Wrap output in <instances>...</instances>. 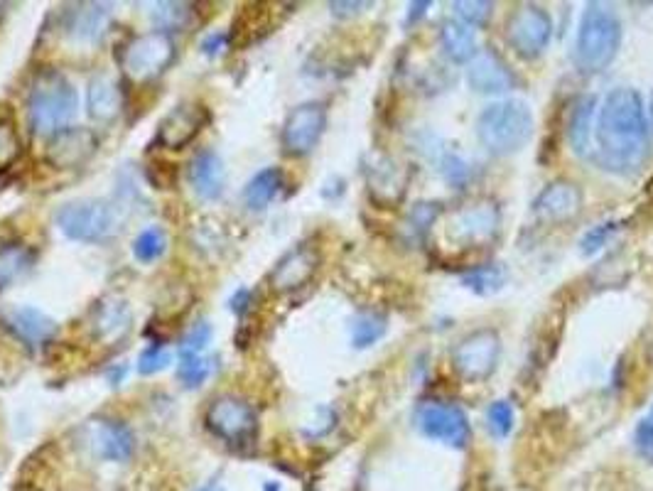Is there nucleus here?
<instances>
[{"label": "nucleus", "mask_w": 653, "mask_h": 491, "mask_svg": "<svg viewBox=\"0 0 653 491\" xmlns=\"http://www.w3.org/2000/svg\"><path fill=\"white\" fill-rule=\"evenodd\" d=\"M597 163L614 175H634L649 160L651 128L644 99L636 89L619 86L604 96L595 126Z\"/></svg>", "instance_id": "nucleus-1"}, {"label": "nucleus", "mask_w": 653, "mask_h": 491, "mask_svg": "<svg viewBox=\"0 0 653 491\" xmlns=\"http://www.w3.org/2000/svg\"><path fill=\"white\" fill-rule=\"evenodd\" d=\"M622 20L607 3H587L572 42V64L580 74H602L622 47Z\"/></svg>", "instance_id": "nucleus-2"}, {"label": "nucleus", "mask_w": 653, "mask_h": 491, "mask_svg": "<svg viewBox=\"0 0 653 491\" xmlns=\"http://www.w3.org/2000/svg\"><path fill=\"white\" fill-rule=\"evenodd\" d=\"M79 113V91L57 69H45L32 79L28 94V123L37 138H55Z\"/></svg>", "instance_id": "nucleus-3"}, {"label": "nucleus", "mask_w": 653, "mask_h": 491, "mask_svg": "<svg viewBox=\"0 0 653 491\" xmlns=\"http://www.w3.org/2000/svg\"><path fill=\"white\" fill-rule=\"evenodd\" d=\"M533 111L526 101L504 99L484 106L474 131L482 148L494 158H509L526 148L533 138Z\"/></svg>", "instance_id": "nucleus-4"}, {"label": "nucleus", "mask_w": 653, "mask_h": 491, "mask_svg": "<svg viewBox=\"0 0 653 491\" xmlns=\"http://www.w3.org/2000/svg\"><path fill=\"white\" fill-rule=\"evenodd\" d=\"M55 221L69 241L101 244L116 234L121 214H118L116 204L106 202V199H74V202L59 207Z\"/></svg>", "instance_id": "nucleus-5"}, {"label": "nucleus", "mask_w": 653, "mask_h": 491, "mask_svg": "<svg viewBox=\"0 0 653 491\" xmlns=\"http://www.w3.org/2000/svg\"><path fill=\"white\" fill-rule=\"evenodd\" d=\"M175 59V40L165 32L150 30L145 35L133 37L121 55V67L126 77L136 84L155 82L163 77Z\"/></svg>", "instance_id": "nucleus-6"}, {"label": "nucleus", "mask_w": 653, "mask_h": 491, "mask_svg": "<svg viewBox=\"0 0 653 491\" xmlns=\"http://www.w3.org/2000/svg\"><path fill=\"white\" fill-rule=\"evenodd\" d=\"M499 359L501 337L491 327L474 329L452 349V369L464 383H484L491 379Z\"/></svg>", "instance_id": "nucleus-7"}, {"label": "nucleus", "mask_w": 653, "mask_h": 491, "mask_svg": "<svg viewBox=\"0 0 653 491\" xmlns=\"http://www.w3.org/2000/svg\"><path fill=\"white\" fill-rule=\"evenodd\" d=\"M553 40V18L541 5H518L506 20V42L518 57L533 62L548 50Z\"/></svg>", "instance_id": "nucleus-8"}, {"label": "nucleus", "mask_w": 653, "mask_h": 491, "mask_svg": "<svg viewBox=\"0 0 653 491\" xmlns=\"http://www.w3.org/2000/svg\"><path fill=\"white\" fill-rule=\"evenodd\" d=\"M415 428L428 440L440 442V445L452 447V450H464L472 440V425H469L467 413L457 403H420L418 410H415Z\"/></svg>", "instance_id": "nucleus-9"}, {"label": "nucleus", "mask_w": 653, "mask_h": 491, "mask_svg": "<svg viewBox=\"0 0 653 491\" xmlns=\"http://www.w3.org/2000/svg\"><path fill=\"white\" fill-rule=\"evenodd\" d=\"M204 423L219 440L229 445H248L256 437L258 415L248 401L234 393L214 398L204 413Z\"/></svg>", "instance_id": "nucleus-10"}, {"label": "nucleus", "mask_w": 653, "mask_h": 491, "mask_svg": "<svg viewBox=\"0 0 653 491\" xmlns=\"http://www.w3.org/2000/svg\"><path fill=\"white\" fill-rule=\"evenodd\" d=\"M327 128V106L322 101H305L288 113L280 133L283 150L293 158H307L320 145Z\"/></svg>", "instance_id": "nucleus-11"}, {"label": "nucleus", "mask_w": 653, "mask_h": 491, "mask_svg": "<svg viewBox=\"0 0 653 491\" xmlns=\"http://www.w3.org/2000/svg\"><path fill=\"white\" fill-rule=\"evenodd\" d=\"M501 217L499 207L491 202H479L472 207L462 209L447 224V239L460 246H482L489 244L499 231Z\"/></svg>", "instance_id": "nucleus-12"}, {"label": "nucleus", "mask_w": 653, "mask_h": 491, "mask_svg": "<svg viewBox=\"0 0 653 491\" xmlns=\"http://www.w3.org/2000/svg\"><path fill=\"white\" fill-rule=\"evenodd\" d=\"M99 150V138L91 128L72 126L59 136L50 138L45 148V160L57 170H77Z\"/></svg>", "instance_id": "nucleus-13"}, {"label": "nucleus", "mask_w": 653, "mask_h": 491, "mask_svg": "<svg viewBox=\"0 0 653 491\" xmlns=\"http://www.w3.org/2000/svg\"><path fill=\"white\" fill-rule=\"evenodd\" d=\"M209 121V113L202 104H180L172 109L160 121L158 133H155V143L167 150H182L199 136Z\"/></svg>", "instance_id": "nucleus-14"}, {"label": "nucleus", "mask_w": 653, "mask_h": 491, "mask_svg": "<svg viewBox=\"0 0 653 491\" xmlns=\"http://www.w3.org/2000/svg\"><path fill=\"white\" fill-rule=\"evenodd\" d=\"M86 435L94 455L106 462H128L136 450V435L121 420L94 418L86 425Z\"/></svg>", "instance_id": "nucleus-15"}, {"label": "nucleus", "mask_w": 653, "mask_h": 491, "mask_svg": "<svg viewBox=\"0 0 653 491\" xmlns=\"http://www.w3.org/2000/svg\"><path fill=\"white\" fill-rule=\"evenodd\" d=\"M111 5L106 3H77L64 10L62 30L72 42L82 45H99L101 37L109 32Z\"/></svg>", "instance_id": "nucleus-16"}, {"label": "nucleus", "mask_w": 653, "mask_h": 491, "mask_svg": "<svg viewBox=\"0 0 653 491\" xmlns=\"http://www.w3.org/2000/svg\"><path fill=\"white\" fill-rule=\"evenodd\" d=\"M467 82L477 94L501 96L516 89V74L494 50H479V55L469 62Z\"/></svg>", "instance_id": "nucleus-17"}, {"label": "nucleus", "mask_w": 653, "mask_h": 491, "mask_svg": "<svg viewBox=\"0 0 653 491\" xmlns=\"http://www.w3.org/2000/svg\"><path fill=\"white\" fill-rule=\"evenodd\" d=\"M3 327L28 347H42L57 334V322L32 305H15L0 315Z\"/></svg>", "instance_id": "nucleus-18"}, {"label": "nucleus", "mask_w": 653, "mask_h": 491, "mask_svg": "<svg viewBox=\"0 0 653 491\" xmlns=\"http://www.w3.org/2000/svg\"><path fill=\"white\" fill-rule=\"evenodd\" d=\"M317 266H320V256H317L315 248L298 246L295 251L285 253V256L275 263L271 273V288L275 293H293V290L310 283Z\"/></svg>", "instance_id": "nucleus-19"}, {"label": "nucleus", "mask_w": 653, "mask_h": 491, "mask_svg": "<svg viewBox=\"0 0 653 491\" xmlns=\"http://www.w3.org/2000/svg\"><path fill=\"white\" fill-rule=\"evenodd\" d=\"M582 209V192L580 187L572 185L568 180L550 182L545 190L538 194L536 202H533V212L536 217H541L550 224H563V221H570L577 217Z\"/></svg>", "instance_id": "nucleus-20"}, {"label": "nucleus", "mask_w": 653, "mask_h": 491, "mask_svg": "<svg viewBox=\"0 0 653 491\" xmlns=\"http://www.w3.org/2000/svg\"><path fill=\"white\" fill-rule=\"evenodd\" d=\"M192 190L202 202H217L226 192V167L217 150H199L190 163Z\"/></svg>", "instance_id": "nucleus-21"}, {"label": "nucleus", "mask_w": 653, "mask_h": 491, "mask_svg": "<svg viewBox=\"0 0 653 491\" xmlns=\"http://www.w3.org/2000/svg\"><path fill=\"white\" fill-rule=\"evenodd\" d=\"M595 113H597V96L592 94L580 96V99H575V104H572L565 136H568V143L575 155L590 153L592 136H595Z\"/></svg>", "instance_id": "nucleus-22"}, {"label": "nucleus", "mask_w": 653, "mask_h": 491, "mask_svg": "<svg viewBox=\"0 0 653 491\" xmlns=\"http://www.w3.org/2000/svg\"><path fill=\"white\" fill-rule=\"evenodd\" d=\"M131 329V307L121 298H104L94 307V334L101 342H118Z\"/></svg>", "instance_id": "nucleus-23"}, {"label": "nucleus", "mask_w": 653, "mask_h": 491, "mask_svg": "<svg viewBox=\"0 0 653 491\" xmlns=\"http://www.w3.org/2000/svg\"><path fill=\"white\" fill-rule=\"evenodd\" d=\"M440 45L447 59L455 64H469L479 55L477 35H474V30L469 28V25H464L462 20L457 18H450L442 23Z\"/></svg>", "instance_id": "nucleus-24"}, {"label": "nucleus", "mask_w": 653, "mask_h": 491, "mask_svg": "<svg viewBox=\"0 0 653 491\" xmlns=\"http://www.w3.org/2000/svg\"><path fill=\"white\" fill-rule=\"evenodd\" d=\"M86 109L94 121H113L121 113V89L106 74H99L89 82L86 89Z\"/></svg>", "instance_id": "nucleus-25"}, {"label": "nucleus", "mask_w": 653, "mask_h": 491, "mask_svg": "<svg viewBox=\"0 0 653 491\" xmlns=\"http://www.w3.org/2000/svg\"><path fill=\"white\" fill-rule=\"evenodd\" d=\"M366 180H369V190L381 202H396V199H401L403 190H406V175H403L401 165H396L388 158L376 160L366 170Z\"/></svg>", "instance_id": "nucleus-26"}, {"label": "nucleus", "mask_w": 653, "mask_h": 491, "mask_svg": "<svg viewBox=\"0 0 653 491\" xmlns=\"http://www.w3.org/2000/svg\"><path fill=\"white\" fill-rule=\"evenodd\" d=\"M283 190V172L278 167H266L256 172L244 187V204L251 212H266Z\"/></svg>", "instance_id": "nucleus-27"}, {"label": "nucleus", "mask_w": 653, "mask_h": 491, "mask_svg": "<svg viewBox=\"0 0 653 491\" xmlns=\"http://www.w3.org/2000/svg\"><path fill=\"white\" fill-rule=\"evenodd\" d=\"M32 266H35L32 248L18 244V241L0 246V290H8L10 285L23 280L32 271Z\"/></svg>", "instance_id": "nucleus-28"}, {"label": "nucleus", "mask_w": 653, "mask_h": 491, "mask_svg": "<svg viewBox=\"0 0 653 491\" xmlns=\"http://www.w3.org/2000/svg\"><path fill=\"white\" fill-rule=\"evenodd\" d=\"M268 5H248L244 13L239 15V20H236V25L231 28V35H229V42L236 47H246L251 45V42H258L261 40L266 32H271V23H268V18H271V10H266Z\"/></svg>", "instance_id": "nucleus-29"}, {"label": "nucleus", "mask_w": 653, "mask_h": 491, "mask_svg": "<svg viewBox=\"0 0 653 491\" xmlns=\"http://www.w3.org/2000/svg\"><path fill=\"white\" fill-rule=\"evenodd\" d=\"M509 275H506V268L499 266V263H484V266H474L469 271L460 275V283L467 290H472L474 295H482V298H489V295L499 293L506 285Z\"/></svg>", "instance_id": "nucleus-30"}, {"label": "nucleus", "mask_w": 653, "mask_h": 491, "mask_svg": "<svg viewBox=\"0 0 653 491\" xmlns=\"http://www.w3.org/2000/svg\"><path fill=\"white\" fill-rule=\"evenodd\" d=\"M192 8V3H155L150 10V20L155 23V30L170 35V32L185 30L190 25L194 15Z\"/></svg>", "instance_id": "nucleus-31"}, {"label": "nucleus", "mask_w": 653, "mask_h": 491, "mask_svg": "<svg viewBox=\"0 0 653 491\" xmlns=\"http://www.w3.org/2000/svg\"><path fill=\"white\" fill-rule=\"evenodd\" d=\"M388 322L379 312H359L352 320V347L354 349H369L376 342H381L386 334Z\"/></svg>", "instance_id": "nucleus-32"}, {"label": "nucleus", "mask_w": 653, "mask_h": 491, "mask_svg": "<svg viewBox=\"0 0 653 491\" xmlns=\"http://www.w3.org/2000/svg\"><path fill=\"white\" fill-rule=\"evenodd\" d=\"M167 251V234L163 226H148L140 231L133 241V256L140 263H155L165 256Z\"/></svg>", "instance_id": "nucleus-33"}, {"label": "nucleus", "mask_w": 653, "mask_h": 491, "mask_svg": "<svg viewBox=\"0 0 653 491\" xmlns=\"http://www.w3.org/2000/svg\"><path fill=\"white\" fill-rule=\"evenodd\" d=\"M212 374V359L204 354L177 352V379L185 388H199Z\"/></svg>", "instance_id": "nucleus-34"}, {"label": "nucleus", "mask_w": 653, "mask_h": 491, "mask_svg": "<svg viewBox=\"0 0 653 491\" xmlns=\"http://www.w3.org/2000/svg\"><path fill=\"white\" fill-rule=\"evenodd\" d=\"M437 170H440L442 180H445L452 190H462L474 175L472 165H469L460 153H455V150H442Z\"/></svg>", "instance_id": "nucleus-35"}, {"label": "nucleus", "mask_w": 653, "mask_h": 491, "mask_svg": "<svg viewBox=\"0 0 653 491\" xmlns=\"http://www.w3.org/2000/svg\"><path fill=\"white\" fill-rule=\"evenodd\" d=\"M484 423H487L489 435L494 437V440H506V437L514 433L516 410L509 401H504V398H501V401H494L487 408Z\"/></svg>", "instance_id": "nucleus-36"}, {"label": "nucleus", "mask_w": 653, "mask_h": 491, "mask_svg": "<svg viewBox=\"0 0 653 491\" xmlns=\"http://www.w3.org/2000/svg\"><path fill=\"white\" fill-rule=\"evenodd\" d=\"M20 155H23V140H20L18 128L10 118H3L0 121V175L18 163Z\"/></svg>", "instance_id": "nucleus-37"}, {"label": "nucleus", "mask_w": 653, "mask_h": 491, "mask_svg": "<svg viewBox=\"0 0 653 491\" xmlns=\"http://www.w3.org/2000/svg\"><path fill=\"white\" fill-rule=\"evenodd\" d=\"M452 10H455L457 20H462L464 25H469L472 30L487 28L491 15H494V3H484V0H460V3H452Z\"/></svg>", "instance_id": "nucleus-38"}, {"label": "nucleus", "mask_w": 653, "mask_h": 491, "mask_svg": "<svg viewBox=\"0 0 653 491\" xmlns=\"http://www.w3.org/2000/svg\"><path fill=\"white\" fill-rule=\"evenodd\" d=\"M619 221H604V224L592 226L590 231H585V236L580 239V253L582 256H595V253L602 251L609 241L617 236Z\"/></svg>", "instance_id": "nucleus-39"}, {"label": "nucleus", "mask_w": 653, "mask_h": 491, "mask_svg": "<svg viewBox=\"0 0 653 491\" xmlns=\"http://www.w3.org/2000/svg\"><path fill=\"white\" fill-rule=\"evenodd\" d=\"M172 364V352H167L163 344H150L148 349H143V354L138 356V374L140 376H155L160 371H165Z\"/></svg>", "instance_id": "nucleus-40"}, {"label": "nucleus", "mask_w": 653, "mask_h": 491, "mask_svg": "<svg viewBox=\"0 0 653 491\" xmlns=\"http://www.w3.org/2000/svg\"><path fill=\"white\" fill-rule=\"evenodd\" d=\"M214 339V329L209 325L207 320H199L197 325L190 327V332L182 337V344L177 352L180 354H204L207 352V347L212 344Z\"/></svg>", "instance_id": "nucleus-41"}, {"label": "nucleus", "mask_w": 653, "mask_h": 491, "mask_svg": "<svg viewBox=\"0 0 653 491\" xmlns=\"http://www.w3.org/2000/svg\"><path fill=\"white\" fill-rule=\"evenodd\" d=\"M440 217V204L437 202H420L410 209L408 226L418 236H425L430 231V226L435 224V219Z\"/></svg>", "instance_id": "nucleus-42"}, {"label": "nucleus", "mask_w": 653, "mask_h": 491, "mask_svg": "<svg viewBox=\"0 0 653 491\" xmlns=\"http://www.w3.org/2000/svg\"><path fill=\"white\" fill-rule=\"evenodd\" d=\"M634 447L639 452L641 460H646L653 464V406L649 408V413L636 423L634 430Z\"/></svg>", "instance_id": "nucleus-43"}, {"label": "nucleus", "mask_w": 653, "mask_h": 491, "mask_svg": "<svg viewBox=\"0 0 653 491\" xmlns=\"http://www.w3.org/2000/svg\"><path fill=\"white\" fill-rule=\"evenodd\" d=\"M226 42H229V35H226V32H212V35L204 37L202 45H199V50H202V55L214 57L224 50Z\"/></svg>", "instance_id": "nucleus-44"}, {"label": "nucleus", "mask_w": 653, "mask_h": 491, "mask_svg": "<svg viewBox=\"0 0 653 491\" xmlns=\"http://www.w3.org/2000/svg\"><path fill=\"white\" fill-rule=\"evenodd\" d=\"M248 305H251V290H248V288H239L234 295H231L229 310L234 312L236 317H244Z\"/></svg>", "instance_id": "nucleus-45"}, {"label": "nucleus", "mask_w": 653, "mask_h": 491, "mask_svg": "<svg viewBox=\"0 0 653 491\" xmlns=\"http://www.w3.org/2000/svg\"><path fill=\"white\" fill-rule=\"evenodd\" d=\"M369 5L371 3H329V10H332L334 18H352V15H359Z\"/></svg>", "instance_id": "nucleus-46"}, {"label": "nucleus", "mask_w": 653, "mask_h": 491, "mask_svg": "<svg viewBox=\"0 0 653 491\" xmlns=\"http://www.w3.org/2000/svg\"><path fill=\"white\" fill-rule=\"evenodd\" d=\"M430 8V3H410V13H408V25H413L415 20H420L425 15V10Z\"/></svg>", "instance_id": "nucleus-47"}, {"label": "nucleus", "mask_w": 653, "mask_h": 491, "mask_svg": "<svg viewBox=\"0 0 653 491\" xmlns=\"http://www.w3.org/2000/svg\"><path fill=\"white\" fill-rule=\"evenodd\" d=\"M646 118H649V128H651V133H653V94H651V99H649V106H646Z\"/></svg>", "instance_id": "nucleus-48"}, {"label": "nucleus", "mask_w": 653, "mask_h": 491, "mask_svg": "<svg viewBox=\"0 0 653 491\" xmlns=\"http://www.w3.org/2000/svg\"><path fill=\"white\" fill-rule=\"evenodd\" d=\"M199 491H226L224 487H221V484L219 482H209L207 484V487H202V489H199Z\"/></svg>", "instance_id": "nucleus-49"}, {"label": "nucleus", "mask_w": 653, "mask_h": 491, "mask_svg": "<svg viewBox=\"0 0 653 491\" xmlns=\"http://www.w3.org/2000/svg\"><path fill=\"white\" fill-rule=\"evenodd\" d=\"M263 491H280V484H271V482H266V484H263Z\"/></svg>", "instance_id": "nucleus-50"}]
</instances>
